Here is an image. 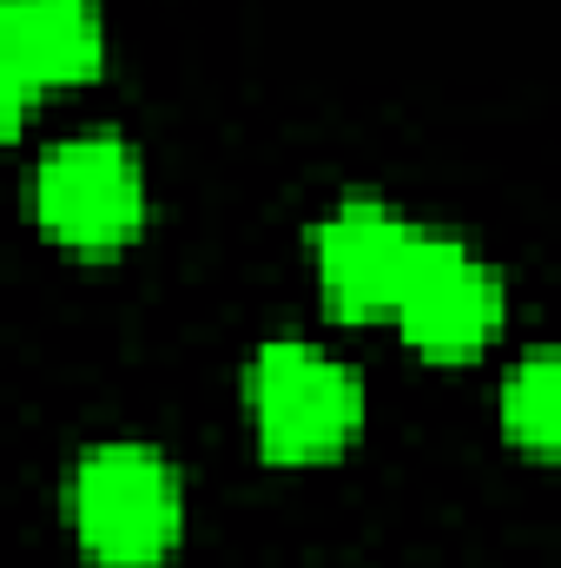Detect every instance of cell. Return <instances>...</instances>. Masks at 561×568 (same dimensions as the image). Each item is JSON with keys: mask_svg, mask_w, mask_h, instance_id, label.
<instances>
[{"mask_svg": "<svg viewBox=\"0 0 561 568\" xmlns=\"http://www.w3.org/2000/svg\"><path fill=\"white\" fill-rule=\"evenodd\" d=\"M509 317V291L502 272L489 258H476L462 239L449 232H422L417 258H410V278L397 297V331L417 344L422 357H476Z\"/></svg>", "mask_w": 561, "mask_h": 568, "instance_id": "4", "label": "cell"}, {"mask_svg": "<svg viewBox=\"0 0 561 568\" xmlns=\"http://www.w3.org/2000/svg\"><path fill=\"white\" fill-rule=\"evenodd\" d=\"M33 219L53 245L106 258L145 225V165L120 133H73L33 165Z\"/></svg>", "mask_w": 561, "mask_h": 568, "instance_id": "3", "label": "cell"}, {"mask_svg": "<svg viewBox=\"0 0 561 568\" xmlns=\"http://www.w3.org/2000/svg\"><path fill=\"white\" fill-rule=\"evenodd\" d=\"M67 516L100 568H159L185 536V483L145 443H93L73 463Z\"/></svg>", "mask_w": 561, "mask_h": 568, "instance_id": "1", "label": "cell"}, {"mask_svg": "<svg viewBox=\"0 0 561 568\" xmlns=\"http://www.w3.org/2000/svg\"><path fill=\"white\" fill-rule=\"evenodd\" d=\"M100 60H106L100 0H0V126L20 133L40 93L93 80Z\"/></svg>", "mask_w": 561, "mask_h": 568, "instance_id": "6", "label": "cell"}, {"mask_svg": "<svg viewBox=\"0 0 561 568\" xmlns=\"http://www.w3.org/2000/svg\"><path fill=\"white\" fill-rule=\"evenodd\" d=\"M417 239L422 225L390 212L384 199H344L337 212H324L310 232V258H317V291H324L330 317H344V324L397 317Z\"/></svg>", "mask_w": 561, "mask_h": 568, "instance_id": "5", "label": "cell"}, {"mask_svg": "<svg viewBox=\"0 0 561 568\" xmlns=\"http://www.w3.org/2000/svg\"><path fill=\"white\" fill-rule=\"evenodd\" d=\"M245 410L272 463H330L364 429V377L324 344L272 337L245 364Z\"/></svg>", "mask_w": 561, "mask_h": 568, "instance_id": "2", "label": "cell"}, {"mask_svg": "<svg viewBox=\"0 0 561 568\" xmlns=\"http://www.w3.org/2000/svg\"><path fill=\"white\" fill-rule=\"evenodd\" d=\"M502 436L529 456H561V344L529 351L502 377Z\"/></svg>", "mask_w": 561, "mask_h": 568, "instance_id": "7", "label": "cell"}]
</instances>
